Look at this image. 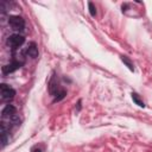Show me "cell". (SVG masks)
<instances>
[{"mask_svg": "<svg viewBox=\"0 0 152 152\" xmlns=\"http://www.w3.org/2000/svg\"><path fill=\"white\" fill-rule=\"evenodd\" d=\"M8 24L12 27V30H14V31H23L24 26H25L24 19L19 15H11L8 18Z\"/></svg>", "mask_w": 152, "mask_h": 152, "instance_id": "cell-1", "label": "cell"}, {"mask_svg": "<svg viewBox=\"0 0 152 152\" xmlns=\"http://www.w3.org/2000/svg\"><path fill=\"white\" fill-rule=\"evenodd\" d=\"M24 42H25V38H24L21 34H12V36H10L8 39H7V44H8L10 46L14 48V49H15V48H19L20 45H23Z\"/></svg>", "mask_w": 152, "mask_h": 152, "instance_id": "cell-2", "label": "cell"}, {"mask_svg": "<svg viewBox=\"0 0 152 152\" xmlns=\"http://www.w3.org/2000/svg\"><path fill=\"white\" fill-rule=\"evenodd\" d=\"M0 90H1V97H2V100H10V99H12L15 95V90L13 88H11L10 86L5 84V83H2L0 86Z\"/></svg>", "mask_w": 152, "mask_h": 152, "instance_id": "cell-3", "label": "cell"}, {"mask_svg": "<svg viewBox=\"0 0 152 152\" xmlns=\"http://www.w3.org/2000/svg\"><path fill=\"white\" fill-rule=\"evenodd\" d=\"M23 65V62H19V61H13L12 63H10V64H6L5 66H2V72L4 74H11V72H13V71H15V70H18L20 66Z\"/></svg>", "mask_w": 152, "mask_h": 152, "instance_id": "cell-4", "label": "cell"}, {"mask_svg": "<svg viewBox=\"0 0 152 152\" xmlns=\"http://www.w3.org/2000/svg\"><path fill=\"white\" fill-rule=\"evenodd\" d=\"M1 114H2V118H8V119H10L11 116L15 115V107L12 106V104H7V106L2 109Z\"/></svg>", "mask_w": 152, "mask_h": 152, "instance_id": "cell-5", "label": "cell"}, {"mask_svg": "<svg viewBox=\"0 0 152 152\" xmlns=\"http://www.w3.org/2000/svg\"><path fill=\"white\" fill-rule=\"evenodd\" d=\"M26 55H28L32 58H36L38 56V49H37V46H36L34 43L28 44V46L26 48Z\"/></svg>", "mask_w": 152, "mask_h": 152, "instance_id": "cell-6", "label": "cell"}, {"mask_svg": "<svg viewBox=\"0 0 152 152\" xmlns=\"http://www.w3.org/2000/svg\"><path fill=\"white\" fill-rule=\"evenodd\" d=\"M121 61H122V62H124V63H125V64L128 66V69H129L131 71H133V70H134L133 63H132V62H131V61H129V59H128L126 56H121Z\"/></svg>", "mask_w": 152, "mask_h": 152, "instance_id": "cell-7", "label": "cell"}, {"mask_svg": "<svg viewBox=\"0 0 152 152\" xmlns=\"http://www.w3.org/2000/svg\"><path fill=\"white\" fill-rule=\"evenodd\" d=\"M132 100L139 106V107H145V104H144V102L139 99V96H138V94H135V93H132Z\"/></svg>", "mask_w": 152, "mask_h": 152, "instance_id": "cell-8", "label": "cell"}, {"mask_svg": "<svg viewBox=\"0 0 152 152\" xmlns=\"http://www.w3.org/2000/svg\"><path fill=\"white\" fill-rule=\"evenodd\" d=\"M88 6H89L90 15H91V17H95V15H96V8H95L94 4H93V2H89V4H88Z\"/></svg>", "mask_w": 152, "mask_h": 152, "instance_id": "cell-9", "label": "cell"}, {"mask_svg": "<svg viewBox=\"0 0 152 152\" xmlns=\"http://www.w3.org/2000/svg\"><path fill=\"white\" fill-rule=\"evenodd\" d=\"M32 152H42V151H40V150H39V148H34V150H33V151H32Z\"/></svg>", "mask_w": 152, "mask_h": 152, "instance_id": "cell-10", "label": "cell"}]
</instances>
